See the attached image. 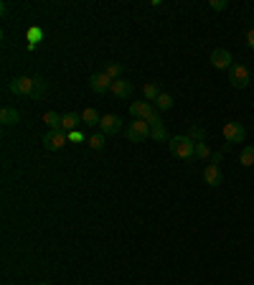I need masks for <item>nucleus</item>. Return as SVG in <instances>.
I'll use <instances>...</instances> for the list:
<instances>
[{
  "label": "nucleus",
  "instance_id": "obj_5",
  "mask_svg": "<svg viewBox=\"0 0 254 285\" xmlns=\"http://www.w3.org/2000/svg\"><path fill=\"white\" fill-rule=\"evenodd\" d=\"M224 138H226V145H236V143H244L246 130H244V125H239V122H226L224 125Z\"/></svg>",
  "mask_w": 254,
  "mask_h": 285
},
{
  "label": "nucleus",
  "instance_id": "obj_4",
  "mask_svg": "<svg viewBox=\"0 0 254 285\" xmlns=\"http://www.w3.org/2000/svg\"><path fill=\"white\" fill-rule=\"evenodd\" d=\"M33 87H36V79L33 76H16L11 81V92L18 94V97H31L33 94Z\"/></svg>",
  "mask_w": 254,
  "mask_h": 285
},
{
  "label": "nucleus",
  "instance_id": "obj_2",
  "mask_svg": "<svg viewBox=\"0 0 254 285\" xmlns=\"http://www.w3.org/2000/svg\"><path fill=\"white\" fill-rule=\"evenodd\" d=\"M249 81H251V74H249V69H246L244 64H234V66L229 69V84H231L234 89H246Z\"/></svg>",
  "mask_w": 254,
  "mask_h": 285
},
{
  "label": "nucleus",
  "instance_id": "obj_16",
  "mask_svg": "<svg viewBox=\"0 0 254 285\" xmlns=\"http://www.w3.org/2000/svg\"><path fill=\"white\" fill-rule=\"evenodd\" d=\"M61 117H64V115H59V112H54V110L44 112V122L49 125V130H61Z\"/></svg>",
  "mask_w": 254,
  "mask_h": 285
},
{
  "label": "nucleus",
  "instance_id": "obj_6",
  "mask_svg": "<svg viewBox=\"0 0 254 285\" xmlns=\"http://www.w3.org/2000/svg\"><path fill=\"white\" fill-rule=\"evenodd\" d=\"M66 140H69V135L64 130H49L44 135V148L46 150H61L66 145Z\"/></svg>",
  "mask_w": 254,
  "mask_h": 285
},
{
  "label": "nucleus",
  "instance_id": "obj_14",
  "mask_svg": "<svg viewBox=\"0 0 254 285\" xmlns=\"http://www.w3.org/2000/svg\"><path fill=\"white\" fill-rule=\"evenodd\" d=\"M81 122V115H76V112H66L64 117H61V130H76V125Z\"/></svg>",
  "mask_w": 254,
  "mask_h": 285
},
{
  "label": "nucleus",
  "instance_id": "obj_1",
  "mask_svg": "<svg viewBox=\"0 0 254 285\" xmlns=\"http://www.w3.org/2000/svg\"><path fill=\"white\" fill-rule=\"evenodd\" d=\"M168 145H171V153L181 160H191L196 155V140H191L188 135H176V138H171Z\"/></svg>",
  "mask_w": 254,
  "mask_h": 285
},
{
  "label": "nucleus",
  "instance_id": "obj_9",
  "mask_svg": "<svg viewBox=\"0 0 254 285\" xmlns=\"http://www.w3.org/2000/svg\"><path fill=\"white\" fill-rule=\"evenodd\" d=\"M130 115L135 120H150L155 115V105L153 102H133L130 105Z\"/></svg>",
  "mask_w": 254,
  "mask_h": 285
},
{
  "label": "nucleus",
  "instance_id": "obj_12",
  "mask_svg": "<svg viewBox=\"0 0 254 285\" xmlns=\"http://www.w3.org/2000/svg\"><path fill=\"white\" fill-rule=\"evenodd\" d=\"M112 94L119 97V100H127L133 94V84L127 79H117V81H112Z\"/></svg>",
  "mask_w": 254,
  "mask_h": 285
},
{
  "label": "nucleus",
  "instance_id": "obj_13",
  "mask_svg": "<svg viewBox=\"0 0 254 285\" xmlns=\"http://www.w3.org/2000/svg\"><path fill=\"white\" fill-rule=\"evenodd\" d=\"M0 122L3 125H16V122H21V112L16 107H3L0 110Z\"/></svg>",
  "mask_w": 254,
  "mask_h": 285
},
{
  "label": "nucleus",
  "instance_id": "obj_15",
  "mask_svg": "<svg viewBox=\"0 0 254 285\" xmlns=\"http://www.w3.org/2000/svg\"><path fill=\"white\" fill-rule=\"evenodd\" d=\"M81 122H84V125H99V122H102V115H99L94 107H87V110L81 112Z\"/></svg>",
  "mask_w": 254,
  "mask_h": 285
},
{
  "label": "nucleus",
  "instance_id": "obj_3",
  "mask_svg": "<svg viewBox=\"0 0 254 285\" xmlns=\"http://www.w3.org/2000/svg\"><path fill=\"white\" fill-rule=\"evenodd\" d=\"M148 138H150V125H148L145 120L130 122V128H127V140H130V143H143Z\"/></svg>",
  "mask_w": 254,
  "mask_h": 285
},
{
  "label": "nucleus",
  "instance_id": "obj_17",
  "mask_svg": "<svg viewBox=\"0 0 254 285\" xmlns=\"http://www.w3.org/2000/svg\"><path fill=\"white\" fill-rule=\"evenodd\" d=\"M33 79H36V87H33V94H31V100H33V102H38L41 97L46 94V79H44V76H33Z\"/></svg>",
  "mask_w": 254,
  "mask_h": 285
},
{
  "label": "nucleus",
  "instance_id": "obj_24",
  "mask_svg": "<svg viewBox=\"0 0 254 285\" xmlns=\"http://www.w3.org/2000/svg\"><path fill=\"white\" fill-rule=\"evenodd\" d=\"M196 155H198V158H211L208 145H206V143H196Z\"/></svg>",
  "mask_w": 254,
  "mask_h": 285
},
{
  "label": "nucleus",
  "instance_id": "obj_27",
  "mask_svg": "<svg viewBox=\"0 0 254 285\" xmlns=\"http://www.w3.org/2000/svg\"><path fill=\"white\" fill-rule=\"evenodd\" d=\"M69 140H74V143H79V140H84V135H81L79 130H71V133H69Z\"/></svg>",
  "mask_w": 254,
  "mask_h": 285
},
{
  "label": "nucleus",
  "instance_id": "obj_11",
  "mask_svg": "<svg viewBox=\"0 0 254 285\" xmlns=\"http://www.w3.org/2000/svg\"><path fill=\"white\" fill-rule=\"evenodd\" d=\"M203 181L208 183V186H219L221 181H224V176H221V168L216 166V163H208V166L203 168Z\"/></svg>",
  "mask_w": 254,
  "mask_h": 285
},
{
  "label": "nucleus",
  "instance_id": "obj_20",
  "mask_svg": "<svg viewBox=\"0 0 254 285\" xmlns=\"http://www.w3.org/2000/svg\"><path fill=\"white\" fill-rule=\"evenodd\" d=\"M143 94H145V102H155V100L160 97V89H158L155 84H145V87H143Z\"/></svg>",
  "mask_w": 254,
  "mask_h": 285
},
{
  "label": "nucleus",
  "instance_id": "obj_10",
  "mask_svg": "<svg viewBox=\"0 0 254 285\" xmlns=\"http://www.w3.org/2000/svg\"><path fill=\"white\" fill-rule=\"evenodd\" d=\"M89 87L97 92V94H104V92H112V79L102 71V74H92L89 76Z\"/></svg>",
  "mask_w": 254,
  "mask_h": 285
},
{
  "label": "nucleus",
  "instance_id": "obj_22",
  "mask_svg": "<svg viewBox=\"0 0 254 285\" xmlns=\"http://www.w3.org/2000/svg\"><path fill=\"white\" fill-rule=\"evenodd\" d=\"M104 74H107L112 81H117V79H122V66H119V64H109V66L104 69Z\"/></svg>",
  "mask_w": 254,
  "mask_h": 285
},
{
  "label": "nucleus",
  "instance_id": "obj_21",
  "mask_svg": "<svg viewBox=\"0 0 254 285\" xmlns=\"http://www.w3.org/2000/svg\"><path fill=\"white\" fill-rule=\"evenodd\" d=\"M89 145H92L94 150H102V148L107 145V135H104V133H94V135L89 138Z\"/></svg>",
  "mask_w": 254,
  "mask_h": 285
},
{
  "label": "nucleus",
  "instance_id": "obj_23",
  "mask_svg": "<svg viewBox=\"0 0 254 285\" xmlns=\"http://www.w3.org/2000/svg\"><path fill=\"white\" fill-rule=\"evenodd\" d=\"M188 138H191V140H196V143H203V138H206V130H203L201 125H193V128L188 130Z\"/></svg>",
  "mask_w": 254,
  "mask_h": 285
},
{
  "label": "nucleus",
  "instance_id": "obj_19",
  "mask_svg": "<svg viewBox=\"0 0 254 285\" xmlns=\"http://www.w3.org/2000/svg\"><path fill=\"white\" fill-rule=\"evenodd\" d=\"M155 107H158L160 112L171 110V107H173V97H171V94H165V92H160V97L155 100Z\"/></svg>",
  "mask_w": 254,
  "mask_h": 285
},
{
  "label": "nucleus",
  "instance_id": "obj_8",
  "mask_svg": "<svg viewBox=\"0 0 254 285\" xmlns=\"http://www.w3.org/2000/svg\"><path fill=\"white\" fill-rule=\"evenodd\" d=\"M231 61L234 59H231V54L226 49H214V51H211V66H214V69H231L234 66Z\"/></svg>",
  "mask_w": 254,
  "mask_h": 285
},
{
  "label": "nucleus",
  "instance_id": "obj_7",
  "mask_svg": "<svg viewBox=\"0 0 254 285\" xmlns=\"http://www.w3.org/2000/svg\"><path fill=\"white\" fill-rule=\"evenodd\" d=\"M122 130V120L117 115H102V122H99V133L104 135H117Z\"/></svg>",
  "mask_w": 254,
  "mask_h": 285
},
{
  "label": "nucleus",
  "instance_id": "obj_28",
  "mask_svg": "<svg viewBox=\"0 0 254 285\" xmlns=\"http://www.w3.org/2000/svg\"><path fill=\"white\" fill-rule=\"evenodd\" d=\"M221 158H224V153H211V163H216V166L221 163Z\"/></svg>",
  "mask_w": 254,
  "mask_h": 285
},
{
  "label": "nucleus",
  "instance_id": "obj_18",
  "mask_svg": "<svg viewBox=\"0 0 254 285\" xmlns=\"http://www.w3.org/2000/svg\"><path fill=\"white\" fill-rule=\"evenodd\" d=\"M239 163L244 168H251L254 166V145H246L244 150H241V155H239Z\"/></svg>",
  "mask_w": 254,
  "mask_h": 285
},
{
  "label": "nucleus",
  "instance_id": "obj_26",
  "mask_svg": "<svg viewBox=\"0 0 254 285\" xmlns=\"http://www.w3.org/2000/svg\"><path fill=\"white\" fill-rule=\"evenodd\" d=\"M246 46L254 51V28H249V31H246Z\"/></svg>",
  "mask_w": 254,
  "mask_h": 285
},
{
  "label": "nucleus",
  "instance_id": "obj_29",
  "mask_svg": "<svg viewBox=\"0 0 254 285\" xmlns=\"http://www.w3.org/2000/svg\"><path fill=\"white\" fill-rule=\"evenodd\" d=\"M38 285H51V282H38Z\"/></svg>",
  "mask_w": 254,
  "mask_h": 285
},
{
  "label": "nucleus",
  "instance_id": "obj_25",
  "mask_svg": "<svg viewBox=\"0 0 254 285\" xmlns=\"http://www.w3.org/2000/svg\"><path fill=\"white\" fill-rule=\"evenodd\" d=\"M211 11H226L229 8V3H226V0H211Z\"/></svg>",
  "mask_w": 254,
  "mask_h": 285
}]
</instances>
